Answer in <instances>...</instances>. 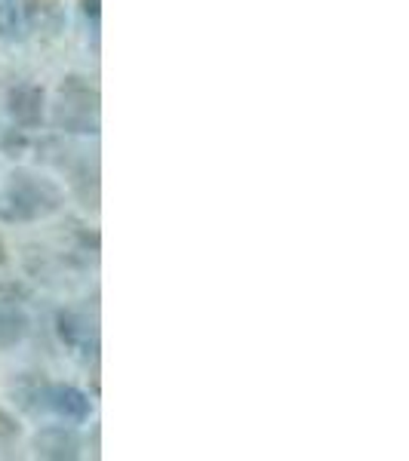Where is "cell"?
Instances as JSON below:
<instances>
[{
    "label": "cell",
    "instance_id": "1",
    "mask_svg": "<svg viewBox=\"0 0 409 461\" xmlns=\"http://www.w3.org/2000/svg\"><path fill=\"white\" fill-rule=\"evenodd\" d=\"M4 200H6V215H10V219L34 221V219H47V215L59 212V206H62V191H59V185L50 182V178L19 169V173H13L10 182H6Z\"/></svg>",
    "mask_w": 409,
    "mask_h": 461
},
{
    "label": "cell",
    "instance_id": "2",
    "mask_svg": "<svg viewBox=\"0 0 409 461\" xmlns=\"http://www.w3.org/2000/svg\"><path fill=\"white\" fill-rule=\"evenodd\" d=\"M53 123L65 132H99V89L89 86L84 77H68L59 86Z\"/></svg>",
    "mask_w": 409,
    "mask_h": 461
},
{
    "label": "cell",
    "instance_id": "3",
    "mask_svg": "<svg viewBox=\"0 0 409 461\" xmlns=\"http://www.w3.org/2000/svg\"><path fill=\"white\" fill-rule=\"evenodd\" d=\"M43 409H50V412L71 421V425L86 421L89 412H93L86 393L71 388V384H47V388H43Z\"/></svg>",
    "mask_w": 409,
    "mask_h": 461
},
{
    "label": "cell",
    "instance_id": "4",
    "mask_svg": "<svg viewBox=\"0 0 409 461\" xmlns=\"http://www.w3.org/2000/svg\"><path fill=\"white\" fill-rule=\"evenodd\" d=\"M34 452L50 461H74L80 456V434L65 425L43 428L34 434Z\"/></svg>",
    "mask_w": 409,
    "mask_h": 461
},
{
    "label": "cell",
    "instance_id": "5",
    "mask_svg": "<svg viewBox=\"0 0 409 461\" xmlns=\"http://www.w3.org/2000/svg\"><path fill=\"white\" fill-rule=\"evenodd\" d=\"M56 323H59V336H62V341L74 354H80V357L95 354V332L86 317L74 314V311H62V314L56 317Z\"/></svg>",
    "mask_w": 409,
    "mask_h": 461
},
{
    "label": "cell",
    "instance_id": "6",
    "mask_svg": "<svg viewBox=\"0 0 409 461\" xmlns=\"http://www.w3.org/2000/svg\"><path fill=\"white\" fill-rule=\"evenodd\" d=\"M10 114L13 121L25 130H34L43 121V89L32 86V84H22L10 93Z\"/></svg>",
    "mask_w": 409,
    "mask_h": 461
},
{
    "label": "cell",
    "instance_id": "7",
    "mask_svg": "<svg viewBox=\"0 0 409 461\" xmlns=\"http://www.w3.org/2000/svg\"><path fill=\"white\" fill-rule=\"evenodd\" d=\"M28 326L32 320L16 299H0V348H16L28 336Z\"/></svg>",
    "mask_w": 409,
    "mask_h": 461
},
{
    "label": "cell",
    "instance_id": "8",
    "mask_svg": "<svg viewBox=\"0 0 409 461\" xmlns=\"http://www.w3.org/2000/svg\"><path fill=\"white\" fill-rule=\"evenodd\" d=\"M25 6L22 0H0V37L4 41H22L25 37Z\"/></svg>",
    "mask_w": 409,
    "mask_h": 461
},
{
    "label": "cell",
    "instance_id": "9",
    "mask_svg": "<svg viewBox=\"0 0 409 461\" xmlns=\"http://www.w3.org/2000/svg\"><path fill=\"white\" fill-rule=\"evenodd\" d=\"M16 434H19V421L13 419L6 409H0V437H4V440H10V437H16Z\"/></svg>",
    "mask_w": 409,
    "mask_h": 461
},
{
    "label": "cell",
    "instance_id": "10",
    "mask_svg": "<svg viewBox=\"0 0 409 461\" xmlns=\"http://www.w3.org/2000/svg\"><path fill=\"white\" fill-rule=\"evenodd\" d=\"M84 13L89 19H99L102 13V0H84Z\"/></svg>",
    "mask_w": 409,
    "mask_h": 461
}]
</instances>
